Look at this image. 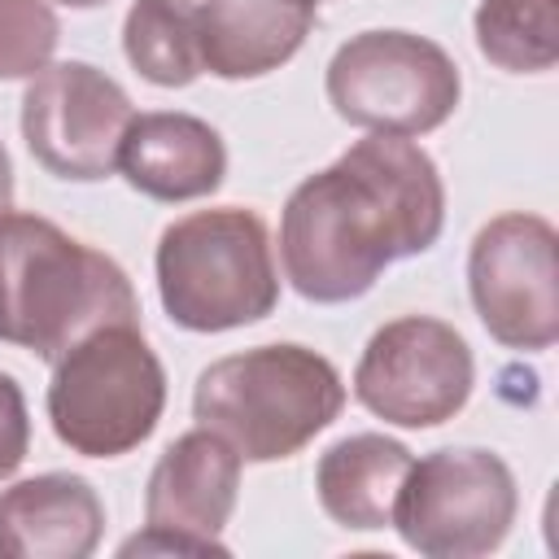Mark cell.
Instances as JSON below:
<instances>
[{"label": "cell", "instance_id": "cell-9", "mask_svg": "<svg viewBox=\"0 0 559 559\" xmlns=\"http://www.w3.org/2000/svg\"><path fill=\"white\" fill-rule=\"evenodd\" d=\"M559 236L542 214H498L467 249V293L485 332L507 349L559 341Z\"/></svg>", "mask_w": 559, "mask_h": 559}, {"label": "cell", "instance_id": "cell-17", "mask_svg": "<svg viewBox=\"0 0 559 559\" xmlns=\"http://www.w3.org/2000/svg\"><path fill=\"white\" fill-rule=\"evenodd\" d=\"M476 48L507 74H542L559 61V0H480Z\"/></svg>", "mask_w": 559, "mask_h": 559}, {"label": "cell", "instance_id": "cell-1", "mask_svg": "<svg viewBox=\"0 0 559 559\" xmlns=\"http://www.w3.org/2000/svg\"><path fill=\"white\" fill-rule=\"evenodd\" d=\"M445 227V183L411 135L371 131L306 175L280 214L284 280L314 306H345L384 266L428 253Z\"/></svg>", "mask_w": 559, "mask_h": 559}, {"label": "cell", "instance_id": "cell-21", "mask_svg": "<svg viewBox=\"0 0 559 559\" xmlns=\"http://www.w3.org/2000/svg\"><path fill=\"white\" fill-rule=\"evenodd\" d=\"M57 4H66V9H100L109 0H57Z\"/></svg>", "mask_w": 559, "mask_h": 559}, {"label": "cell", "instance_id": "cell-14", "mask_svg": "<svg viewBox=\"0 0 559 559\" xmlns=\"http://www.w3.org/2000/svg\"><path fill=\"white\" fill-rule=\"evenodd\" d=\"M314 17V0H205L201 66L218 79H262L297 57Z\"/></svg>", "mask_w": 559, "mask_h": 559}, {"label": "cell", "instance_id": "cell-7", "mask_svg": "<svg viewBox=\"0 0 559 559\" xmlns=\"http://www.w3.org/2000/svg\"><path fill=\"white\" fill-rule=\"evenodd\" d=\"M515 511L520 489L502 454L445 445L411 463L393 528L424 559H480L507 542Z\"/></svg>", "mask_w": 559, "mask_h": 559}, {"label": "cell", "instance_id": "cell-20", "mask_svg": "<svg viewBox=\"0 0 559 559\" xmlns=\"http://www.w3.org/2000/svg\"><path fill=\"white\" fill-rule=\"evenodd\" d=\"M13 210V162H9V148L0 144V214Z\"/></svg>", "mask_w": 559, "mask_h": 559}, {"label": "cell", "instance_id": "cell-12", "mask_svg": "<svg viewBox=\"0 0 559 559\" xmlns=\"http://www.w3.org/2000/svg\"><path fill=\"white\" fill-rule=\"evenodd\" d=\"M118 170L148 201H197L223 188L227 144L197 114L153 109L131 118L118 148Z\"/></svg>", "mask_w": 559, "mask_h": 559}, {"label": "cell", "instance_id": "cell-2", "mask_svg": "<svg viewBox=\"0 0 559 559\" xmlns=\"http://www.w3.org/2000/svg\"><path fill=\"white\" fill-rule=\"evenodd\" d=\"M105 323H140L127 271L39 214H0V341L61 358Z\"/></svg>", "mask_w": 559, "mask_h": 559}, {"label": "cell", "instance_id": "cell-8", "mask_svg": "<svg viewBox=\"0 0 559 559\" xmlns=\"http://www.w3.org/2000/svg\"><path fill=\"white\" fill-rule=\"evenodd\" d=\"M476 384L467 341L432 314H402L371 332L354 367V397L384 424L437 428L454 419Z\"/></svg>", "mask_w": 559, "mask_h": 559}, {"label": "cell", "instance_id": "cell-19", "mask_svg": "<svg viewBox=\"0 0 559 559\" xmlns=\"http://www.w3.org/2000/svg\"><path fill=\"white\" fill-rule=\"evenodd\" d=\"M31 450V415H26V393L22 384L0 371V480H9Z\"/></svg>", "mask_w": 559, "mask_h": 559}, {"label": "cell", "instance_id": "cell-15", "mask_svg": "<svg viewBox=\"0 0 559 559\" xmlns=\"http://www.w3.org/2000/svg\"><path fill=\"white\" fill-rule=\"evenodd\" d=\"M415 454L384 432H349L314 463V493L328 520L354 533L393 524V507Z\"/></svg>", "mask_w": 559, "mask_h": 559}, {"label": "cell", "instance_id": "cell-6", "mask_svg": "<svg viewBox=\"0 0 559 559\" xmlns=\"http://www.w3.org/2000/svg\"><path fill=\"white\" fill-rule=\"evenodd\" d=\"M323 87L336 118L384 135H428L463 96L454 57L415 31L349 35L332 52Z\"/></svg>", "mask_w": 559, "mask_h": 559}, {"label": "cell", "instance_id": "cell-4", "mask_svg": "<svg viewBox=\"0 0 559 559\" xmlns=\"http://www.w3.org/2000/svg\"><path fill=\"white\" fill-rule=\"evenodd\" d=\"M157 297L188 332H231L280 306V271L266 223L245 205L175 218L153 253Z\"/></svg>", "mask_w": 559, "mask_h": 559}, {"label": "cell", "instance_id": "cell-22", "mask_svg": "<svg viewBox=\"0 0 559 559\" xmlns=\"http://www.w3.org/2000/svg\"><path fill=\"white\" fill-rule=\"evenodd\" d=\"M314 4H319V0H314Z\"/></svg>", "mask_w": 559, "mask_h": 559}, {"label": "cell", "instance_id": "cell-5", "mask_svg": "<svg viewBox=\"0 0 559 559\" xmlns=\"http://www.w3.org/2000/svg\"><path fill=\"white\" fill-rule=\"evenodd\" d=\"M166 411V371L140 323H105L52 358L48 424L83 459H118L144 445Z\"/></svg>", "mask_w": 559, "mask_h": 559}, {"label": "cell", "instance_id": "cell-16", "mask_svg": "<svg viewBox=\"0 0 559 559\" xmlns=\"http://www.w3.org/2000/svg\"><path fill=\"white\" fill-rule=\"evenodd\" d=\"M122 52L140 79L157 87H188L201 66V4L192 0H131L122 22Z\"/></svg>", "mask_w": 559, "mask_h": 559}, {"label": "cell", "instance_id": "cell-11", "mask_svg": "<svg viewBox=\"0 0 559 559\" xmlns=\"http://www.w3.org/2000/svg\"><path fill=\"white\" fill-rule=\"evenodd\" d=\"M240 467L245 459L210 428H192L175 437L162 459L148 472L144 485V524L148 528H170L183 537H197L227 555L223 528L236 511L240 498Z\"/></svg>", "mask_w": 559, "mask_h": 559}, {"label": "cell", "instance_id": "cell-18", "mask_svg": "<svg viewBox=\"0 0 559 559\" xmlns=\"http://www.w3.org/2000/svg\"><path fill=\"white\" fill-rule=\"evenodd\" d=\"M61 22L48 0H0V83L35 79L52 66Z\"/></svg>", "mask_w": 559, "mask_h": 559}, {"label": "cell", "instance_id": "cell-3", "mask_svg": "<svg viewBox=\"0 0 559 559\" xmlns=\"http://www.w3.org/2000/svg\"><path fill=\"white\" fill-rule=\"evenodd\" d=\"M345 406L341 371L310 345H253L210 362L192 389V415L245 463H280L306 450Z\"/></svg>", "mask_w": 559, "mask_h": 559}, {"label": "cell", "instance_id": "cell-13", "mask_svg": "<svg viewBox=\"0 0 559 559\" xmlns=\"http://www.w3.org/2000/svg\"><path fill=\"white\" fill-rule=\"evenodd\" d=\"M100 533V493L74 472H44L0 493V555L9 559H87Z\"/></svg>", "mask_w": 559, "mask_h": 559}, {"label": "cell", "instance_id": "cell-10", "mask_svg": "<svg viewBox=\"0 0 559 559\" xmlns=\"http://www.w3.org/2000/svg\"><path fill=\"white\" fill-rule=\"evenodd\" d=\"M131 118L135 105L122 83L92 61H52L22 96V140L31 157L70 183H96L118 170Z\"/></svg>", "mask_w": 559, "mask_h": 559}]
</instances>
